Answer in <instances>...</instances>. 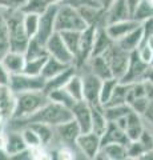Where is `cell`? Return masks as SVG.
Segmentation results:
<instances>
[{
	"mask_svg": "<svg viewBox=\"0 0 153 160\" xmlns=\"http://www.w3.org/2000/svg\"><path fill=\"white\" fill-rule=\"evenodd\" d=\"M61 4H68L73 8H80V7H85V6H97L101 7L100 3L95 2V0H64Z\"/></svg>",
	"mask_w": 153,
	"mask_h": 160,
	"instance_id": "47",
	"label": "cell"
},
{
	"mask_svg": "<svg viewBox=\"0 0 153 160\" xmlns=\"http://www.w3.org/2000/svg\"><path fill=\"white\" fill-rule=\"evenodd\" d=\"M113 2H115V0H100V4H101V7H103V8L107 9Z\"/></svg>",
	"mask_w": 153,
	"mask_h": 160,
	"instance_id": "53",
	"label": "cell"
},
{
	"mask_svg": "<svg viewBox=\"0 0 153 160\" xmlns=\"http://www.w3.org/2000/svg\"><path fill=\"white\" fill-rule=\"evenodd\" d=\"M39 16L37 13H23V26L29 38H33L37 32Z\"/></svg>",
	"mask_w": 153,
	"mask_h": 160,
	"instance_id": "40",
	"label": "cell"
},
{
	"mask_svg": "<svg viewBox=\"0 0 153 160\" xmlns=\"http://www.w3.org/2000/svg\"><path fill=\"white\" fill-rule=\"evenodd\" d=\"M149 67H153V56H152V59H151V62H149Z\"/></svg>",
	"mask_w": 153,
	"mask_h": 160,
	"instance_id": "58",
	"label": "cell"
},
{
	"mask_svg": "<svg viewBox=\"0 0 153 160\" xmlns=\"http://www.w3.org/2000/svg\"><path fill=\"white\" fill-rule=\"evenodd\" d=\"M57 6L59 4H51L45 11H44L40 16H39V26H37V32L33 38H36L39 42L45 44L47 40L51 38L55 29V20H56V12H57Z\"/></svg>",
	"mask_w": 153,
	"mask_h": 160,
	"instance_id": "7",
	"label": "cell"
},
{
	"mask_svg": "<svg viewBox=\"0 0 153 160\" xmlns=\"http://www.w3.org/2000/svg\"><path fill=\"white\" fill-rule=\"evenodd\" d=\"M6 124H7V119L4 118V115L2 112H0V129H3L6 127Z\"/></svg>",
	"mask_w": 153,
	"mask_h": 160,
	"instance_id": "55",
	"label": "cell"
},
{
	"mask_svg": "<svg viewBox=\"0 0 153 160\" xmlns=\"http://www.w3.org/2000/svg\"><path fill=\"white\" fill-rule=\"evenodd\" d=\"M64 88L69 92V95L76 100V102L83 100V80H81V76L79 72H76L69 80H68L67 84L64 86Z\"/></svg>",
	"mask_w": 153,
	"mask_h": 160,
	"instance_id": "32",
	"label": "cell"
},
{
	"mask_svg": "<svg viewBox=\"0 0 153 160\" xmlns=\"http://www.w3.org/2000/svg\"><path fill=\"white\" fill-rule=\"evenodd\" d=\"M108 143H121L125 146L129 143L125 131L116 122H108L105 131L101 135V146H105Z\"/></svg>",
	"mask_w": 153,
	"mask_h": 160,
	"instance_id": "18",
	"label": "cell"
},
{
	"mask_svg": "<svg viewBox=\"0 0 153 160\" xmlns=\"http://www.w3.org/2000/svg\"><path fill=\"white\" fill-rule=\"evenodd\" d=\"M3 13L7 23L9 51L24 53L31 38L23 26V12L20 9H3Z\"/></svg>",
	"mask_w": 153,
	"mask_h": 160,
	"instance_id": "1",
	"label": "cell"
},
{
	"mask_svg": "<svg viewBox=\"0 0 153 160\" xmlns=\"http://www.w3.org/2000/svg\"><path fill=\"white\" fill-rule=\"evenodd\" d=\"M144 128H145L144 119H142V116H140L139 113L132 111L125 116L124 131H125V135H127V138L129 142L139 139L140 135L142 133V131H144Z\"/></svg>",
	"mask_w": 153,
	"mask_h": 160,
	"instance_id": "16",
	"label": "cell"
},
{
	"mask_svg": "<svg viewBox=\"0 0 153 160\" xmlns=\"http://www.w3.org/2000/svg\"><path fill=\"white\" fill-rule=\"evenodd\" d=\"M95 159L103 160H124L127 159V146L121 143H108L101 146Z\"/></svg>",
	"mask_w": 153,
	"mask_h": 160,
	"instance_id": "20",
	"label": "cell"
},
{
	"mask_svg": "<svg viewBox=\"0 0 153 160\" xmlns=\"http://www.w3.org/2000/svg\"><path fill=\"white\" fill-rule=\"evenodd\" d=\"M2 159H8V155H7V152L4 151V149H0V160Z\"/></svg>",
	"mask_w": 153,
	"mask_h": 160,
	"instance_id": "56",
	"label": "cell"
},
{
	"mask_svg": "<svg viewBox=\"0 0 153 160\" xmlns=\"http://www.w3.org/2000/svg\"><path fill=\"white\" fill-rule=\"evenodd\" d=\"M112 43H113V40L109 38V35L107 33L105 27H97L96 32H95V40H93L91 58L103 55L108 48L112 46Z\"/></svg>",
	"mask_w": 153,
	"mask_h": 160,
	"instance_id": "23",
	"label": "cell"
},
{
	"mask_svg": "<svg viewBox=\"0 0 153 160\" xmlns=\"http://www.w3.org/2000/svg\"><path fill=\"white\" fill-rule=\"evenodd\" d=\"M26 0H0L2 9H20Z\"/></svg>",
	"mask_w": 153,
	"mask_h": 160,
	"instance_id": "49",
	"label": "cell"
},
{
	"mask_svg": "<svg viewBox=\"0 0 153 160\" xmlns=\"http://www.w3.org/2000/svg\"><path fill=\"white\" fill-rule=\"evenodd\" d=\"M53 128H55V139L59 140V144L76 147V140L79 138V135L81 133V129L75 119L72 118L71 120L64 122L61 124H57Z\"/></svg>",
	"mask_w": 153,
	"mask_h": 160,
	"instance_id": "11",
	"label": "cell"
},
{
	"mask_svg": "<svg viewBox=\"0 0 153 160\" xmlns=\"http://www.w3.org/2000/svg\"><path fill=\"white\" fill-rule=\"evenodd\" d=\"M141 28H142V42L141 43H144L151 35H153V18L144 20L141 23Z\"/></svg>",
	"mask_w": 153,
	"mask_h": 160,
	"instance_id": "48",
	"label": "cell"
},
{
	"mask_svg": "<svg viewBox=\"0 0 153 160\" xmlns=\"http://www.w3.org/2000/svg\"><path fill=\"white\" fill-rule=\"evenodd\" d=\"M9 76H11V73L7 71L6 67H4L2 64V62H0V86H8Z\"/></svg>",
	"mask_w": 153,
	"mask_h": 160,
	"instance_id": "50",
	"label": "cell"
},
{
	"mask_svg": "<svg viewBox=\"0 0 153 160\" xmlns=\"http://www.w3.org/2000/svg\"><path fill=\"white\" fill-rule=\"evenodd\" d=\"M47 58L48 56L26 60V66H24L23 72L27 75H31V76H39V75L41 73V69H43V66H44V63H45Z\"/></svg>",
	"mask_w": 153,
	"mask_h": 160,
	"instance_id": "38",
	"label": "cell"
},
{
	"mask_svg": "<svg viewBox=\"0 0 153 160\" xmlns=\"http://www.w3.org/2000/svg\"><path fill=\"white\" fill-rule=\"evenodd\" d=\"M85 69V68H81ZM80 71V69H79ZM83 80V100L89 104V106H101L100 104V89H101V83L103 80L93 75L88 69L85 72L81 73L79 72Z\"/></svg>",
	"mask_w": 153,
	"mask_h": 160,
	"instance_id": "6",
	"label": "cell"
},
{
	"mask_svg": "<svg viewBox=\"0 0 153 160\" xmlns=\"http://www.w3.org/2000/svg\"><path fill=\"white\" fill-rule=\"evenodd\" d=\"M81 68L88 69L89 72H92L93 75H96V76L100 78L101 80L113 78L112 76V72H111V68H109V66H108V63H107V60L103 58L101 55H100V56L89 58V60H88V62L84 64Z\"/></svg>",
	"mask_w": 153,
	"mask_h": 160,
	"instance_id": "19",
	"label": "cell"
},
{
	"mask_svg": "<svg viewBox=\"0 0 153 160\" xmlns=\"http://www.w3.org/2000/svg\"><path fill=\"white\" fill-rule=\"evenodd\" d=\"M127 19H132V15L129 12V8H128L125 0H115L105 9V26Z\"/></svg>",
	"mask_w": 153,
	"mask_h": 160,
	"instance_id": "14",
	"label": "cell"
},
{
	"mask_svg": "<svg viewBox=\"0 0 153 160\" xmlns=\"http://www.w3.org/2000/svg\"><path fill=\"white\" fill-rule=\"evenodd\" d=\"M140 24L141 23L136 22V20H133V19H127V20H121V22H116L112 24H107L105 31L113 42H117V40H120L122 36H125L127 33H129L132 29L137 28Z\"/></svg>",
	"mask_w": 153,
	"mask_h": 160,
	"instance_id": "15",
	"label": "cell"
},
{
	"mask_svg": "<svg viewBox=\"0 0 153 160\" xmlns=\"http://www.w3.org/2000/svg\"><path fill=\"white\" fill-rule=\"evenodd\" d=\"M118 83V79L117 78H109V79H105L103 80L101 83V89H100V104L103 107L108 103V100L111 99L113 91Z\"/></svg>",
	"mask_w": 153,
	"mask_h": 160,
	"instance_id": "36",
	"label": "cell"
},
{
	"mask_svg": "<svg viewBox=\"0 0 153 160\" xmlns=\"http://www.w3.org/2000/svg\"><path fill=\"white\" fill-rule=\"evenodd\" d=\"M125 3H127V6H128V8H129V12H131V15L135 12V9L137 8V6L141 3V0H125Z\"/></svg>",
	"mask_w": 153,
	"mask_h": 160,
	"instance_id": "51",
	"label": "cell"
},
{
	"mask_svg": "<svg viewBox=\"0 0 153 160\" xmlns=\"http://www.w3.org/2000/svg\"><path fill=\"white\" fill-rule=\"evenodd\" d=\"M51 6L48 0H26L20 7L23 13H37L41 15L45 9Z\"/></svg>",
	"mask_w": 153,
	"mask_h": 160,
	"instance_id": "35",
	"label": "cell"
},
{
	"mask_svg": "<svg viewBox=\"0 0 153 160\" xmlns=\"http://www.w3.org/2000/svg\"><path fill=\"white\" fill-rule=\"evenodd\" d=\"M96 28L97 27H87L84 31H81L80 43H79V49H77V53H76V56H75V60H73V66L77 68V71L91 58Z\"/></svg>",
	"mask_w": 153,
	"mask_h": 160,
	"instance_id": "8",
	"label": "cell"
},
{
	"mask_svg": "<svg viewBox=\"0 0 153 160\" xmlns=\"http://www.w3.org/2000/svg\"><path fill=\"white\" fill-rule=\"evenodd\" d=\"M16 106V95L8 86H0V112L4 115L7 122L13 116Z\"/></svg>",
	"mask_w": 153,
	"mask_h": 160,
	"instance_id": "22",
	"label": "cell"
},
{
	"mask_svg": "<svg viewBox=\"0 0 153 160\" xmlns=\"http://www.w3.org/2000/svg\"><path fill=\"white\" fill-rule=\"evenodd\" d=\"M148 67L149 66L139 58L137 52L133 51V52H131V58H129V63H128L127 71L120 78L118 82L124 83V84H133V83L141 82V80H144V75L146 72Z\"/></svg>",
	"mask_w": 153,
	"mask_h": 160,
	"instance_id": "10",
	"label": "cell"
},
{
	"mask_svg": "<svg viewBox=\"0 0 153 160\" xmlns=\"http://www.w3.org/2000/svg\"><path fill=\"white\" fill-rule=\"evenodd\" d=\"M45 48H47V52L49 56L60 60V62L65 64H73V55L67 48L65 43L63 42L59 32H53L51 35V38L45 43Z\"/></svg>",
	"mask_w": 153,
	"mask_h": 160,
	"instance_id": "12",
	"label": "cell"
},
{
	"mask_svg": "<svg viewBox=\"0 0 153 160\" xmlns=\"http://www.w3.org/2000/svg\"><path fill=\"white\" fill-rule=\"evenodd\" d=\"M7 146H6V152L8 155V159H11L13 155L27 149V146L22 138V133L19 129H9L7 131Z\"/></svg>",
	"mask_w": 153,
	"mask_h": 160,
	"instance_id": "24",
	"label": "cell"
},
{
	"mask_svg": "<svg viewBox=\"0 0 153 160\" xmlns=\"http://www.w3.org/2000/svg\"><path fill=\"white\" fill-rule=\"evenodd\" d=\"M24 56H26V60L48 56L45 44L40 43L36 38H31L29 39V42H28V44H27L26 51H24Z\"/></svg>",
	"mask_w": 153,
	"mask_h": 160,
	"instance_id": "29",
	"label": "cell"
},
{
	"mask_svg": "<svg viewBox=\"0 0 153 160\" xmlns=\"http://www.w3.org/2000/svg\"><path fill=\"white\" fill-rule=\"evenodd\" d=\"M28 126L39 135L43 146L49 147L53 143V140H55V128L52 126L45 123H31Z\"/></svg>",
	"mask_w": 153,
	"mask_h": 160,
	"instance_id": "28",
	"label": "cell"
},
{
	"mask_svg": "<svg viewBox=\"0 0 153 160\" xmlns=\"http://www.w3.org/2000/svg\"><path fill=\"white\" fill-rule=\"evenodd\" d=\"M49 4H61L64 0H48Z\"/></svg>",
	"mask_w": 153,
	"mask_h": 160,
	"instance_id": "57",
	"label": "cell"
},
{
	"mask_svg": "<svg viewBox=\"0 0 153 160\" xmlns=\"http://www.w3.org/2000/svg\"><path fill=\"white\" fill-rule=\"evenodd\" d=\"M136 52H137L139 58L142 60V62L146 63L148 66H149V62H151V59L153 56V49H151L146 44H140L139 48L136 49Z\"/></svg>",
	"mask_w": 153,
	"mask_h": 160,
	"instance_id": "46",
	"label": "cell"
},
{
	"mask_svg": "<svg viewBox=\"0 0 153 160\" xmlns=\"http://www.w3.org/2000/svg\"><path fill=\"white\" fill-rule=\"evenodd\" d=\"M92 108V132L101 136L108 126V119L105 118L104 107L103 106H91Z\"/></svg>",
	"mask_w": 153,
	"mask_h": 160,
	"instance_id": "26",
	"label": "cell"
},
{
	"mask_svg": "<svg viewBox=\"0 0 153 160\" xmlns=\"http://www.w3.org/2000/svg\"><path fill=\"white\" fill-rule=\"evenodd\" d=\"M88 26L83 20L80 12L77 8H73L68 4H59L56 20H55V29L56 32L61 31H84Z\"/></svg>",
	"mask_w": 153,
	"mask_h": 160,
	"instance_id": "3",
	"label": "cell"
},
{
	"mask_svg": "<svg viewBox=\"0 0 153 160\" xmlns=\"http://www.w3.org/2000/svg\"><path fill=\"white\" fill-rule=\"evenodd\" d=\"M72 118L76 120L81 133L89 132L92 129V108L85 100H79L71 108Z\"/></svg>",
	"mask_w": 153,
	"mask_h": 160,
	"instance_id": "13",
	"label": "cell"
},
{
	"mask_svg": "<svg viewBox=\"0 0 153 160\" xmlns=\"http://www.w3.org/2000/svg\"><path fill=\"white\" fill-rule=\"evenodd\" d=\"M9 51L8 46V32H7V23L4 19L3 9L0 8V59L3 58V55Z\"/></svg>",
	"mask_w": 153,
	"mask_h": 160,
	"instance_id": "41",
	"label": "cell"
},
{
	"mask_svg": "<svg viewBox=\"0 0 153 160\" xmlns=\"http://www.w3.org/2000/svg\"><path fill=\"white\" fill-rule=\"evenodd\" d=\"M153 18V6L148 0H141V3L137 6L135 12L132 13V19L139 23H142L144 20Z\"/></svg>",
	"mask_w": 153,
	"mask_h": 160,
	"instance_id": "37",
	"label": "cell"
},
{
	"mask_svg": "<svg viewBox=\"0 0 153 160\" xmlns=\"http://www.w3.org/2000/svg\"><path fill=\"white\" fill-rule=\"evenodd\" d=\"M131 84H124V83H117V86L113 91L111 99L108 100V103L104 107H109V106H117V104H125L127 103V93L129 89Z\"/></svg>",
	"mask_w": 153,
	"mask_h": 160,
	"instance_id": "34",
	"label": "cell"
},
{
	"mask_svg": "<svg viewBox=\"0 0 153 160\" xmlns=\"http://www.w3.org/2000/svg\"><path fill=\"white\" fill-rule=\"evenodd\" d=\"M76 72H77V68L72 64V66H69L68 68L64 69L63 72L57 73L56 76L47 79V80H45V84H44V88H43V92L48 95L49 92L55 91V89L63 88V87L67 84L68 80H69Z\"/></svg>",
	"mask_w": 153,
	"mask_h": 160,
	"instance_id": "17",
	"label": "cell"
},
{
	"mask_svg": "<svg viewBox=\"0 0 153 160\" xmlns=\"http://www.w3.org/2000/svg\"><path fill=\"white\" fill-rule=\"evenodd\" d=\"M141 44H146V46H148V47H149L151 49H153V35H151V36H149V38H148V39L145 40V42H144V43H141Z\"/></svg>",
	"mask_w": 153,
	"mask_h": 160,
	"instance_id": "54",
	"label": "cell"
},
{
	"mask_svg": "<svg viewBox=\"0 0 153 160\" xmlns=\"http://www.w3.org/2000/svg\"><path fill=\"white\" fill-rule=\"evenodd\" d=\"M59 33H60L63 42L65 43L67 48L69 49L71 53L73 55V60H75V56H76L77 49H79V43H80L81 31H61Z\"/></svg>",
	"mask_w": 153,
	"mask_h": 160,
	"instance_id": "33",
	"label": "cell"
},
{
	"mask_svg": "<svg viewBox=\"0 0 153 160\" xmlns=\"http://www.w3.org/2000/svg\"><path fill=\"white\" fill-rule=\"evenodd\" d=\"M0 62L9 73H20L23 72L24 66H26V56L22 52H15V51H8L3 55Z\"/></svg>",
	"mask_w": 153,
	"mask_h": 160,
	"instance_id": "21",
	"label": "cell"
},
{
	"mask_svg": "<svg viewBox=\"0 0 153 160\" xmlns=\"http://www.w3.org/2000/svg\"><path fill=\"white\" fill-rule=\"evenodd\" d=\"M48 99L51 100V102L59 103V104H61V106L69 108V109L75 106V103H76V100L71 96L69 92H68L64 87L59 88V89H55V91H52V92H49L48 93Z\"/></svg>",
	"mask_w": 153,
	"mask_h": 160,
	"instance_id": "30",
	"label": "cell"
},
{
	"mask_svg": "<svg viewBox=\"0 0 153 160\" xmlns=\"http://www.w3.org/2000/svg\"><path fill=\"white\" fill-rule=\"evenodd\" d=\"M44 84H45V79L41 75L31 76V75L20 72V73H12L9 76L8 87L11 88V91L15 95H17L28 91H43Z\"/></svg>",
	"mask_w": 153,
	"mask_h": 160,
	"instance_id": "5",
	"label": "cell"
},
{
	"mask_svg": "<svg viewBox=\"0 0 153 160\" xmlns=\"http://www.w3.org/2000/svg\"><path fill=\"white\" fill-rule=\"evenodd\" d=\"M76 148L81 153L83 159L93 160L101 148V136L92 131L80 133L76 140Z\"/></svg>",
	"mask_w": 153,
	"mask_h": 160,
	"instance_id": "9",
	"label": "cell"
},
{
	"mask_svg": "<svg viewBox=\"0 0 153 160\" xmlns=\"http://www.w3.org/2000/svg\"><path fill=\"white\" fill-rule=\"evenodd\" d=\"M146 149L144 148V146L139 142V140H132L127 144V159H133V160H137L142 156Z\"/></svg>",
	"mask_w": 153,
	"mask_h": 160,
	"instance_id": "42",
	"label": "cell"
},
{
	"mask_svg": "<svg viewBox=\"0 0 153 160\" xmlns=\"http://www.w3.org/2000/svg\"><path fill=\"white\" fill-rule=\"evenodd\" d=\"M48 147L45 146H37V147H32L28 148L29 152V159L31 160H48L52 159V152L47 149Z\"/></svg>",
	"mask_w": 153,
	"mask_h": 160,
	"instance_id": "43",
	"label": "cell"
},
{
	"mask_svg": "<svg viewBox=\"0 0 153 160\" xmlns=\"http://www.w3.org/2000/svg\"><path fill=\"white\" fill-rule=\"evenodd\" d=\"M148 103H149V100H148L146 96H142V98H139V99H135L133 102L129 104L132 111L139 113L140 116H142V115L145 113L146 111V107H148Z\"/></svg>",
	"mask_w": 153,
	"mask_h": 160,
	"instance_id": "44",
	"label": "cell"
},
{
	"mask_svg": "<svg viewBox=\"0 0 153 160\" xmlns=\"http://www.w3.org/2000/svg\"><path fill=\"white\" fill-rule=\"evenodd\" d=\"M137 140H139L142 146H144V148L146 149V151L153 149V133L146 127L144 128V131H142V133L140 135V138Z\"/></svg>",
	"mask_w": 153,
	"mask_h": 160,
	"instance_id": "45",
	"label": "cell"
},
{
	"mask_svg": "<svg viewBox=\"0 0 153 160\" xmlns=\"http://www.w3.org/2000/svg\"><path fill=\"white\" fill-rule=\"evenodd\" d=\"M69 66H72V64H65V63H63V62H60V60H57V59H55V58H52V56H49L48 55V58L45 60V63H44L40 75L47 80L49 78L56 76L57 73L63 72L64 69L68 68Z\"/></svg>",
	"mask_w": 153,
	"mask_h": 160,
	"instance_id": "27",
	"label": "cell"
},
{
	"mask_svg": "<svg viewBox=\"0 0 153 160\" xmlns=\"http://www.w3.org/2000/svg\"><path fill=\"white\" fill-rule=\"evenodd\" d=\"M22 133V138L24 140V143H26L27 148H32V147H37V146H43L41 144V140L39 138V135L33 131V129L29 127V126H26L19 129Z\"/></svg>",
	"mask_w": 153,
	"mask_h": 160,
	"instance_id": "39",
	"label": "cell"
},
{
	"mask_svg": "<svg viewBox=\"0 0 153 160\" xmlns=\"http://www.w3.org/2000/svg\"><path fill=\"white\" fill-rule=\"evenodd\" d=\"M141 42H142V28H141V24H140L137 28L132 29L129 33H127L125 36H122L120 40H117L116 43L122 49H125V51L133 52L139 48Z\"/></svg>",
	"mask_w": 153,
	"mask_h": 160,
	"instance_id": "25",
	"label": "cell"
},
{
	"mask_svg": "<svg viewBox=\"0 0 153 160\" xmlns=\"http://www.w3.org/2000/svg\"><path fill=\"white\" fill-rule=\"evenodd\" d=\"M101 56L107 60L108 66L111 68L112 76L117 78L120 80V78L127 71L128 63H129V58H131V52L122 49L116 42H113L112 46L108 48Z\"/></svg>",
	"mask_w": 153,
	"mask_h": 160,
	"instance_id": "4",
	"label": "cell"
},
{
	"mask_svg": "<svg viewBox=\"0 0 153 160\" xmlns=\"http://www.w3.org/2000/svg\"><path fill=\"white\" fill-rule=\"evenodd\" d=\"M129 112H132V108L129 104H117V106L104 107V113L108 122H117L118 119L127 116Z\"/></svg>",
	"mask_w": 153,
	"mask_h": 160,
	"instance_id": "31",
	"label": "cell"
},
{
	"mask_svg": "<svg viewBox=\"0 0 153 160\" xmlns=\"http://www.w3.org/2000/svg\"><path fill=\"white\" fill-rule=\"evenodd\" d=\"M49 102L48 95L43 91H28L16 95V106L11 119H24L36 112Z\"/></svg>",
	"mask_w": 153,
	"mask_h": 160,
	"instance_id": "2",
	"label": "cell"
},
{
	"mask_svg": "<svg viewBox=\"0 0 153 160\" xmlns=\"http://www.w3.org/2000/svg\"><path fill=\"white\" fill-rule=\"evenodd\" d=\"M144 80H146V82L153 84V67H148L146 72L144 75Z\"/></svg>",
	"mask_w": 153,
	"mask_h": 160,
	"instance_id": "52",
	"label": "cell"
}]
</instances>
